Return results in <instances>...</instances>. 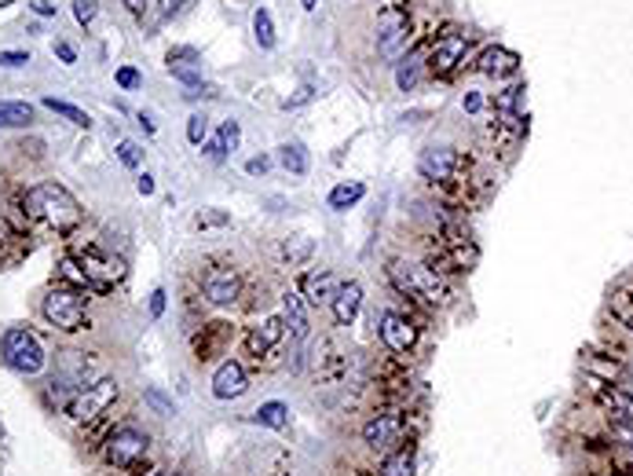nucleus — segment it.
I'll use <instances>...</instances> for the list:
<instances>
[{
    "instance_id": "nucleus-8",
    "label": "nucleus",
    "mask_w": 633,
    "mask_h": 476,
    "mask_svg": "<svg viewBox=\"0 0 633 476\" xmlns=\"http://www.w3.org/2000/svg\"><path fill=\"white\" fill-rule=\"evenodd\" d=\"M407 440V418L400 410H385V414H374L367 425H363V443L374 450V454H392L400 450Z\"/></svg>"
},
{
    "instance_id": "nucleus-18",
    "label": "nucleus",
    "mask_w": 633,
    "mask_h": 476,
    "mask_svg": "<svg viewBox=\"0 0 633 476\" xmlns=\"http://www.w3.org/2000/svg\"><path fill=\"white\" fill-rule=\"evenodd\" d=\"M330 305H334V323L337 326H352L356 316H359V308H363V286L356 279L352 283H341Z\"/></svg>"
},
{
    "instance_id": "nucleus-58",
    "label": "nucleus",
    "mask_w": 633,
    "mask_h": 476,
    "mask_svg": "<svg viewBox=\"0 0 633 476\" xmlns=\"http://www.w3.org/2000/svg\"><path fill=\"white\" fill-rule=\"evenodd\" d=\"M0 436H5V429H0Z\"/></svg>"
},
{
    "instance_id": "nucleus-50",
    "label": "nucleus",
    "mask_w": 633,
    "mask_h": 476,
    "mask_svg": "<svg viewBox=\"0 0 633 476\" xmlns=\"http://www.w3.org/2000/svg\"><path fill=\"white\" fill-rule=\"evenodd\" d=\"M125 8H129L132 16H143V12H147V0H125Z\"/></svg>"
},
{
    "instance_id": "nucleus-53",
    "label": "nucleus",
    "mask_w": 633,
    "mask_h": 476,
    "mask_svg": "<svg viewBox=\"0 0 633 476\" xmlns=\"http://www.w3.org/2000/svg\"><path fill=\"white\" fill-rule=\"evenodd\" d=\"M223 5H227V8H245L249 0H223Z\"/></svg>"
},
{
    "instance_id": "nucleus-3",
    "label": "nucleus",
    "mask_w": 633,
    "mask_h": 476,
    "mask_svg": "<svg viewBox=\"0 0 633 476\" xmlns=\"http://www.w3.org/2000/svg\"><path fill=\"white\" fill-rule=\"evenodd\" d=\"M41 316L52 330H63V334H78L85 330V316H88V297L85 290L78 286H52L45 305H41Z\"/></svg>"
},
{
    "instance_id": "nucleus-43",
    "label": "nucleus",
    "mask_w": 633,
    "mask_h": 476,
    "mask_svg": "<svg viewBox=\"0 0 633 476\" xmlns=\"http://www.w3.org/2000/svg\"><path fill=\"white\" fill-rule=\"evenodd\" d=\"M165 297H169L165 290H154V294H150V316H154V319L165 312Z\"/></svg>"
},
{
    "instance_id": "nucleus-47",
    "label": "nucleus",
    "mask_w": 633,
    "mask_h": 476,
    "mask_svg": "<svg viewBox=\"0 0 633 476\" xmlns=\"http://www.w3.org/2000/svg\"><path fill=\"white\" fill-rule=\"evenodd\" d=\"M307 99H311V88H300V96L285 99V110H293V107H300V103H307Z\"/></svg>"
},
{
    "instance_id": "nucleus-38",
    "label": "nucleus",
    "mask_w": 633,
    "mask_h": 476,
    "mask_svg": "<svg viewBox=\"0 0 633 476\" xmlns=\"http://www.w3.org/2000/svg\"><path fill=\"white\" fill-rule=\"evenodd\" d=\"M96 12H99V0H74V16L81 26H88L96 19Z\"/></svg>"
},
{
    "instance_id": "nucleus-4",
    "label": "nucleus",
    "mask_w": 633,
    "mask_h": 476,
    "mask_svg": "<svg viewBox=\"0 0 633 476\" xmlns=\"http://www.w3.org/2000/svg\"><path fill=\"white\" fill-rule=\"evenodd\" d=\"M150 450V436L136 425H118L107 432L103 440V465L114 469V472H129V469H140L143 458Z\"/></svg>"
},
{
    "instance_id": "nucleus-40",
    "label": "nucleus",
    "mask_w": 633,
    "mask_h": 476,
    "mask_svg": "<svg viewBox=\"0 0 633 476\" xmlns=\"http://www.w3.org/2000/svg\"><path fill=\"white\" fill-rule=\"evenodd\" d=\"M267 169H271V158H264V154H260V158H249V161H245V172H249V176H264Z\"/></svg>"
},
{
    "instance_id": "nucleus-34",
    "label": "nucleus",
    "mask_w": 633,
    "mask_h": 476,
    "mask_svg": "<svg viewBox=\"0 0 633 476\" xmlns=\"http://www.w3.org/2000/svg\"><path fill=\"white\" fill-rule=\"evenodd\" d=\"M238 140H242V129H238V121H223V125H220V132H216V143H220V150H223V154H231V150L238 147Z\"/></svg>"
},
{
    "instance_id": "nucleus-45",
    "label": "nucleus",
    "mask_w": 633,
    "mask_h": 476,
    "mask_svg": "<svg viewBox=\"0 0 633 476\" xmlns=\"http://www.w3.org/2000/svg\"><path fill=\"white\" fill-rule=\"evenodd\" d=\"M136 191H140V194H154V176H150V172H143V176L136 180Z\"/></svg>"
},
{
    "instance_id": "nucleus-30",
    "label": "nucleus",
    "mask_w": 633,
    "mask_h": 476,
    "mask_svg": "<svg viewBox=\"0 0 633 476\" xmlns=\"http://www.w3.org/2000/svg\"><path fill=\"white\" fill-rule=\"evenodd\" d=\"M418 81H421V56H407L396 70V85H400V92H414Z\"/></svg>"
},
{
    "instance_id": "nucleus-15",
    "label": "nucleus",
    "mask_w": 633,
    "mask_h": 476,
    "mask_svg": "<svg viewBox=\"0 0 633 476\" xmlns=\"http://www.w3.org/2000/svg\"><path fill=\"white\" fill-rule=\"evenodd\" d=\"M465 48H469L465 37H443V41H436L432 45V56H429V70L436 78H451L465 63Z\"/></svg>"
},
{
    "instance_id": "nucleus-27",
    "label": "nucleus",
    "mask_w": 633,
    "mask_h": 476,
    "mask_svg": "<svg viewBox=\"0 0 633 476\" xmlns=\"http://www.w3.org/2000/svg\"><path fill=\"white\" fill-rule=\"evenodd\" d=\"M52 114H59V118H67L70 125H78V129H92V118L81 110V107H74V103H67V99H56V96H45L41 99Z\"/></svg>"
},
{
    "instance_id": "nucleus-29",
    "label": "nucleus",
    "mask_w": 633,
    "mask_h": 476,
    "mask_svg": "<svg viewBox=\"0 0 633 476\" xmlns=\"http://www.w3.org/2000/svg\"><path fill=\"white\" fill-rule=\"evenodd\" d=\"M381 476H414V454L407 447L381 458Z\"/></svg>"
},
{
    "instance_id": "nucleus-24",
    "label": "nucleus",
    "mask_w": 633,
    "mask_h": 476,
    "mask_svg": "<svg viewBox=\"0 0 633 476\" xmlns=\"http://www.w3.org/2000/svg\"><path fill=\"white\" fill-rule=\"evenodd\" d=\"M278 165L285 169V172H293V176H304L307 172V150H304V143H282L278 147Z\"/></svg>"
},
{
    "instance_id": "nucleus-6",
    "label": "nucleus",
    "mask_w": 633,
    "mask_h": 476,
    "mask_svg": "<svg viewBox=\"0 0 633 476\" xmlns=\"http://www.w3.org/2000/svg\"><path fill=\"white\" fill-rule=\"evenodd\" d=\"M0 359H5L16 374H41L48 363L41 341L23 326H12L5 337H0Z\"/></svg>"
},
{
    "instance_id": "nucleus-26",
    "label": "nucleus",
    "mask_w": 633,
    "mask_h": 476,
    "mask_svg": "<svg viewBox=\"0 0 633 476\" xmlns=\"http://www.w3.org/2000/svg\"><path fill=\"white\" fill-rule=\"evenodd\" d=\"M253 37H256V45H260L264 52H271V48L278 45V37H275V19H271L267 8H256V12H253Z\"/></svg>"
},
{
    "instance_id": "nucleus-48",
    "label": "nucleus",
    "mask_w": 633,
    "mask_h": 476,
    "mask_svg": "<svg viewBox=\"0 0 633 476\" xmlns=\"http://www.w3.org/2000/svg\"><path fill=\"white\" fill-rule=\"evenodd\" d=\"M209 223H227L223 212H209V216H198V227H209Z\"/></svg>"
},
{
    "instance_id": "nucleus-22",
    "label": "nucleus",
    "mask_w": 633,
    "mask_h": 476,
    "mask_svg": "<svg viewBox=\"0 0 633 476\" xmlns=\"http://www.w3.org/2000/svg\"><path fill=\"white\" fill-rule=\"evenodd\" d=\"M202 330H205V341L198 337V341H194V352H198V359L205 363V359H213V356L223 348V341H227L231 330H227L223 323H209V326H202Z\"/></svg>"
},
{
    "instance_id": "nucleus-20",
    "label": "nucleus",
    "mask_w": 633,
    "mask_h": 476,
    "mask_svg": "<svg viewBox=\"0 0 633 476\" xmlns=\"http://www.w3.org/2000/svg\"><path fill=\"white\" fill-rule=\"evenodd\" d=\"M334 294H337V283H334L330 268H315V272L304 275V294L300 297L307 305H327V301H334Z\"/></svg>"
},
{
    "instance_id": "nucleus-14",
    "label": "nucleus",
    "mask_w": 633,
    "mask_h": 476,
    "mask_svg": "<svg viewBox=\"0 0 633 476\" xmlns=\"http://www.w3.org/2000/svg\"><path fill=\"white\" fill-rule=\"evenodd\" d=\"M285 337V319L282 316H267L264 323H256L249 334H245V356H253L256 363L264 356H271Z\"/></svg>"
},
{
    "instance_id": "nucleus-32",
    "label": "nucleus",
    "mask_w": 633,
    "mask_h": 476,
    "mask_svg": "<svg viewBox=\"0 0 633 476\" xmlns=\"http://www.w3.org/2000/svg\"><path fill=\"white\" fill-rule=\"evenodd\" d=\"M611 316L633 334V294H611Z\"/></svg>"
},
{
    "instance_id": "nucleus-11",
    "label": "nucleus",
    "mask_w": 633,
    "mask_h": 476,
    "mask_svg": "<svg viewBox=\"0 0 633 476\" xmlns=\"http://www.w3.org/2000/svg\"><path fill=\"white\" fill-rule=\"evenodd\" d=\"M378 334L385 341V348L392 356H410L418 348V326L410 316L403 312H381V323H378Z\"/></svg>"
},
{
    "instance_id": "nucleus-42",
    "label": "nucleus",
    "mask_w": 633,
    "mask_h": 476,
    "mask_svg": "<svg viewBox=\"0 0 633 476\" xmlns=\"http://www.w3.org/2000/svg\"><path fill=\"white\" fill-rule=\"evenodd\" d=\"M56 56H59L63 63H78V52H74L70 41H56Z\"/></svg>"
},
{
    "instance_id": "nucleus-35",
    "label": "nucleus",
    "mask_w": 633,
    "mask_h": 476,
    "mask_svg": "<svg viewBox=\"0 0 633 476\" xmlns=\"http://www.w3.org/2000/svg\"><path fill=\"white\" fill-rule=\"evenodd\" d=\"M118 158H121L125 169H140V165H143V147L132 143V140H121V143H118Z\"/></svg>"
},
{
    "instance_id": "nucleus-33",
    "label": "nucleus",
    "mask_w": 633,
    "mask_h": 476,
    "mask_svg": "<svg viewBox=\"0 0 633 476\" xmlns=\"http://www.w3.org/2000/svg\"><path fill=\"white\" fill-rule=\"evenodd\" d=\"M59 279L70 283V286H78V290H88V279H85V272H81V264L74 257H63L59 261Z\"/></svg>"
},
{
    "instance_id": "nucleus-28",
    "label": "nucleus",
    "mask_w": 633,
    "mask_h": 476,
    "mask_svg": "<svg viewBox=\"0 0 633 476\" xmlns=\"http://www.w3.org/2000/svg\"><path fill=\"white\" fill-rule=\"evenodd\" d=\"M363 194H367V187H363L359 180H352V183H337V187L330 191V209L345 212V209H352V205H356Z\"/></svg>"
},
{
    "instance_id": "nucleus-16",
    "label": "nucleus",
    "mask_w": 633,
    "mask_h": 476,
    "mask_svg": "<svg viewBox=\"0 0 633 476\" xmlns=\"http://www.w3.org/2000/svg\"><path fill=\"white\" fill-rule=\"evenodd\" d=\"M245 388H249L245 367L238 359H223L213 374V396L216 399H238V396H245Z\"/></svg>"
},
{
    "instance_id": "nucleus-21",
    "label": "nucleus",
    "mask_w": 633,
    "mask_h": 476,
    "mask_svg": "<svg viewBox=\"0 0 633 476\" xmlns=\"http://www.w3.org/2000/svg\"><path fill=\"white\" fill-rule=\"evenodd\" d=\"M34 125V107L19 99H0V129H30Z\"/></svg>"
},
{
    "instance_id": "nucleus-23",
    "label": "nucleus",
    "mask_w": 633,
    "mask_h": 476,
    "mask_svg": "<svg viewBox=\"0 0 633 476\" xmlns=\"http://www.w3.org/2000/svg\"><path fill=\"white\" fill-rule=\"evenodd\" d=\"M253 421H256V425H264V429H285V425H289V407H285V403H278V399L260 403V407L253 410Z\"/></svg>"
},
{
    "instance_id": "nucleus-37",
    "label": "nucleus",
    "mask_w": 633,
    "mask_h": 476,
    "mask_svg": "<svg viewBox=\"0 0 633 476\" xmlns=\"http://www.w3.org/2000/svg\"><path fill=\"white\" fill-rule=\"evenodd\" d=\"M114 81H118V85H121L125 92H136V88L143 85V78H140V70H136V67H118Z\"/></svg>"
},
{
    "instance_id": "nucleus-46",
    "label": "nucleus",
    "mask_w": 633,
    "mask_h": 476,
    "mask_svg": "<svg viewBox=\"0 0 633 476\" xmlns=\"http://www.w3.org/2000/svg\"><path fill=\"white\" fill-rule=\"evenodd\" d=\"M205 158H209V161H216V165H220V161H223V158H227V154H223V150H220V143H216V140H213V143H209V147H205Z\"/></svg>"
},
{
    "instance_id": "nucleus-36",
    "label": "nucleus",
    "mask_w": 633,
    "mask_h": 476,
    "mask_svg": "<svg viewBox=\"0 0 633 476\" xmlns=\"http://www.w3.org/2000/svg\"><path fill=\"white\" fill-rule=\"evenodd\" d=\"M205 136H209V118H205V114H191V118H187V140H191L194 147H202Z\"/></svg>"
},
{
    "instance_id": "nucleus-54",
    "label": "nucleus",
    "mask_w": 633,
    "mask_h": 476,
    "mask_svg": "<svg viewBox=\"0 0 633 476\" xmlns=\"http://www.w3.org/2000/svg\"><path fill=\"white\" fill-rule=\"evenodd\" d=\"M604 476H629V472H604Z\"/></svg>"
},
{
    "instance_id": "nucleus-1",
    "label": "nucleus",
    "mask_w": 633,
    "mask_h": 476,
    "mask_svg": "<svg viewBox=\"0 0 633 476\" xmlns=\"http://www.w3.org/2000/svg\"><path fill=\"white\" fill-rule=\"evenodd\" d=\"M23 212L56 234H70L81 223V202L63 183H37L23 194Z\"/></svg>"
},
{
    "instance_id": "nucleus-2",
    "label": "nucleus",
    "mask_w": 633,
    "mask_h": 476,
    "mask_svg": "<svg viewBox=\"0 0 633 476\" xmlns=\"http://www.w3.org/2000/svg\"><path fill=\"white\" fill-rule=\"evenodd\" d=\"M389 279L396 283V290L403 297H418L425 305H447V283L432 264L396 257V261H389Z\"/></svg>"
},
{
    "instance_id": "nucleus-5",
    "label": "nucleus",
    "mask_w": 633,
    "mask_h": 476,
    "mask_svg": "<svg viewBox=\"0 0 633 476\" xmlns=\"http://www.w3.org/2000/svg\"><path fill=\"white\" fill-rule=\"evenodd\" d=\"M74 261L81 264V272L88 279V290H96V294H110L125 279V261L114 257V254H107V250H99V246L74 250Z\"/></svg>"
},
{
    "instance_id": "nucleus-55",
    "label": "nucleus",
    "mask_w": 633,
    "mask_h": 476,
    "mask_svg": "<svg viewBox=\"0 0 633 476\" xmlns=\"http://www.w3.org/2000/svg\"><path fill=\"white\" fill-rule=\"evenodd\" d=\"M5 5H16V0H0V8H5Z\"/></svg>"
},
{
    "instance_id": "nucleus-44",
    "label": "nucleus",
    "mask_w": 633,
    "mask_h": 476,
    "mask_svg": "<svg viewBox=\"0 0 633 476\" xmlns=\"http://www.w3.org/2000/svg\"><path fill=\"white\" fill-rule=\"evenodd\" d=\"M465 110H469V114H480V110H483V96H480V92H469V96H465Z\"/></svg>"
},
{
    "instance_id": "nucleus-31",
    "label": "nucleus",
    "mask_w": 633,
    "mask_h": 476,
    "mask_svg": "<svg viewBox=\"0 0 633 476\" xmlns=\"http://www.w3.org/2000/svg\"><path fill=\"white\" fill-rule=\"evenodd\" d=\"M604 436H607L611 443H618V447L633 450V421H626V418H611V421H607V429H604Z\"/></svg>"
},
{
    "instance_id": "nucleus-49",
    "label": "nucleus",
    "mask_w": 633,
    "mask_h": 476,
    "mask_svg": "<svg viewBox=\"0 0 633 476\" xmlns=\"http://www.w3.org/2000/svg\"><path fill=\"white\" fill-rule=\"evenodd\" d=\"M37 16H56V5H48V0H34V5H30Z\"/></svg>"
},
{
    "instance_id": "nucleus-10",
    "label": "nucleus",
    "mask_w": 633,
    "mask_h": 476,
    "mask_svg": "<svg viewBox=\"0 0 633 476\" xmlns=\"http://www.w3.org/2000/svg\"><path fill=\"white\" fill-rule=\"evenodd\" d=\"M202 294H205V301L216 305V308L238 305V297H242V275H238V268H231V264H213V268L202 275Z\"/></svg>"
},
{
    "instance_id": "nucleus-17",
    "label": "nucleus",
    "mask_w": 633,
    "mask_h": 476,
    "mask_svg": "<svg viewBox=\"0 0 633 476\" xmlns=\"http://www.w3.org/2000/svg\"><path fill=\"white\" fill-rule=\"evenodd\" d=\"M476 70H480L483 78L505 81V78H513V74L520 70V56H516L513 48L491 45V48H483V52H480V59H476Z\"/></svg>"
},
{
    "instance_id": "nucleus-9",
    "label": "nucleus",
    "mask_w": 633,
    "mask_h": 476,
    "mask_svg": "<svg viewBox=\"0 0 633 476\" xmlns=\"http://www.w3.org/2000/svg\"><path fill=\"white\" fill-rule=\"evenodd\" d=\"M418 169H421V176L425 180H432V183H440V187H451V183H458V176H462V169H465V158L454 150V147H425L421 150V158H418Z\"/></svg>"
},
{
    "instance_id": "nucleus-56",
    "label": "nucleus",
    "mask_w": 633,
    "mask_h": 476,
    "mask_svg": "<svg viewBox=\"0 0 633 476\" xmlns=\"http://www.w3.org/2000/svg\"><path fill=\"white\" fill-rule=\"evenodd\" d=\"M629 370H633V356H629Z\"/></svg>"
},
{
    "instance_id": "nucleus-39",
    "label": "nucleus",
    "mask_w": 633,
    "mask_h": 476,
    "mask_svg": "<svg viewBox=\"0 0 633 476\" xmlns=\"http://www.w3.org/2000/svg\"><path fill=\"white\" fill-rule=\"evenodd\" d=\"M26 63H30V52H19V48L0 52V67H26Z\"/></svg>"
},
{
    "instance_id": "nucleus-57",
    "label": "nucleus",
    "mask_w": 633,
    "mask_h": 476,
    "mask_svg": "<svg viewBox=\"0 0 633 476\" xmlns=\"http://www.w3.org/2000/svg\"><path fill=\"white\" fill-rule=\"evenodd\" d=\"M0 246H5V238H0Z\"/></svg>"
},
{
    "instance_id": "nucleus-13",
    "label": "nucleus",
    "mask_w": 633,
    "mask_h": 476,
    "mask_svg": "<svg viewBox=\"0 0 633 476\" xmlns=\"http://www.w3.org/2000/svg\"><path fill=\"white\" fill-rule=\"evenodd\" d=\"M345 370H348L345 352H341L330 337L319 341V348H315V356H311V374H315V381H319V385H341V381H345Z\"/></svg>"
},
{
    "instance_id": "nucleus-52",
    "label": "nucleus",
    "mask_w": 633,
    "mask_h": 476,
    "mask_svg": "<svg viewBox=\"0 0 633 476\" xmlns=\"http://www.w3.org/2000/svg\"><path fill=\"white\" fill-rule=\"evenodd\" d=\"M300 5H304V12H315L319 8V0H300Z\"/></svg>"
},
{
    "instance_id": "nucleus-51",
    "label": "nucleus",
    "mask_w": 633,
    "mask_h": 476,
    "mask_svg": "<svg viewBox=\"0 0 633 476\" xmlns=\"http://www.w3.org/2000/svg\"><path fill=\"white\" fill-rule=\"evenodd\" d=\"M161 5H165V16H172V12H180L183 0H161Z\"/></svg>"
},
{
    "instance_id": "nucleus-7",
    "label": "nucleus",
    "mask_w": 633,
    "mask_h": 476,
    "mask_svg": "<svg viewBox=\"0 0 633 476\" xmlns=\"http://www.w3.org/2000/svg\"><path fill=\"white\" fill-rule=\"evenodd\" d=\"M118 392H121V385L114 381V378H99V381H92V385H85L78 396H74V403L67 407V414L74 418V425H96L110 407H114V399H118Z\"/></svg>"
},
{
    "instance_id": "nucleus-19",
    "label": "nucleus",
    "mask_w": 633,
    "mask_h": 476,
    "mask_svg": "<svg viewBox=\"0 0 633 476\" xmlns=\"http://www.w3.org/2000/svg\"><path fill=\"white\" fill-rule=\"evenodd\" d=\"M282 308H285V330L293 334V341H304L307 337V301L296 294V290H282Z\"/></svg>"
},
{
    "instance_id": "nucleus-41",
    "label": "nucleus",
    "mask_w": 633,
    "mask_h": 476,
    "mask_svg": "<svg viewBox=\"0 0 633 476\" xmlns=\"http://www.w3.org/2000/svg\"><path fill=\"white\" fill-rule=\"evenodd\" d=\"M147 399H150V403H154L161 414H176V403H169V399H165L158 388H150V392H147Z\"/></svg>"
},
{
    "instance_id": "nucleus-12",
    "label": "nucleus",
    "mask_w": 633,
    "mask_h": 476,
    "mask_svg": "<svg viewBox=\"0 0 633 476\" xmlns=\"http://www.w3.org/2000/svg\"><path fill=\"white\" fill-rule=\"evenodd\" d=\"M407 37H410V19H407V12L385 8V12L378 16V52H381L385 59H396V56L403 52Z\"/></svg>"
},
{
    "instance_id": "nucleus-25",
    "label": "nucleus",
    "mask_w": 633,
    "mask_h": 476,
    "mask_svg": "<svg viewBox=\"0 0 633 476\" xmlns=\"http://www.w3.org/2000/svg\"><path fill=\"white\" fill-rule=\"evenodd\" d=\"M311 254H315V243H311L307 234H293V238H285V243H282V257L289 261V268L307 264V261H311Z\"/></svg>"
}]
</instances>
